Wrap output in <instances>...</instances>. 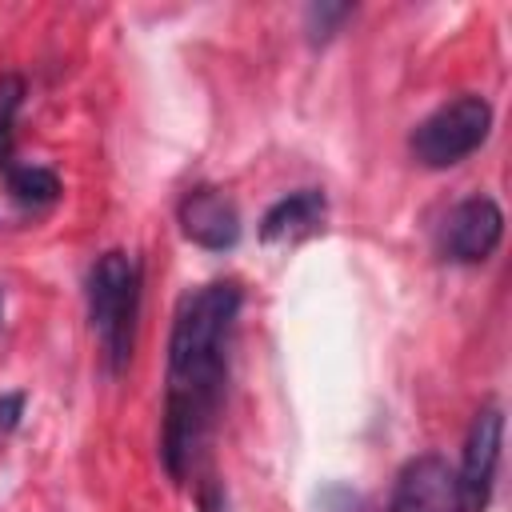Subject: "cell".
Returning <instances> with one entry per match:
<instances>
[{"mask_svg":"<svg viewBox=\"0 0 512 512\" xmlns=\"http://www.w3.org/2000/svg\"><path fill=\"white\" fill-rule=\"evenodd\" d=\"M500 444H504V412L496 404H484L472 416V428L464 440V460L456 472L464 512H484V504L492 496L496 464H500Z\"/></svg>","mask_w":512,"mask_h":512,"instance_id":"5b68a950","label":"cell"},{"mask_svg":"<svg viewBox=\"0 0 512 512\" xmlns=\"http://www.w3.org/2000/svg\"><path fill=\"white\" fill-rule=\"evenodd\" d=\"M176 220H180V232L196 248L228 252L240 244V212H236L232 196H224L220 188H208V184L188 188L176 208Z\"/></svg>","mask_w":512,"mask_h":512,"instance_id":"52a82bcc","label":"cell"},{"mask_svg":"<svg viewBox=\"0 0 512 512\" xmlns=\"http://www.w3.org/2000/svg\"><path fill=\"white\" fill-rule=\"evenodd\" d=\"M12 152V120H0V164L8 160Z\"/></svg>","mask_w":512,"mask_h":512,"instance_id":"4fadbf2b","label":"cell"},{"mask_svg":"<svg viewBox=\"0 0 512 512\" xmlns=\"http://www.w3.org/2000/svg\"><path fill=\"white\" fill-rule=\"evenodd\" d=\"M504 236V212L492 196H468L460 200L444 224H440V252L452 264H480L500 248Z\"/></svg>","mask_w":512,"mask_h":512,"instance_id":"277c9868","label":"cell"},{"mask_svg":"<svg viewBox=\"0 0 512 512\" xmlns=\"http://www.w3.org/2000/svg\"><path fill=\"white\" fill-rule=\"evenodd\" d=\"M4 188L24 212H44L60 200V176L44 164H8Z\"/></svg>","mask_w":512,"mask_h":512,"instance_id":"9c48e42d","label":"cell"},{"mask_svg":"<svg viewBox=\"0 0 512 512\" xmlns=\"http://www.w3.org/2000/svg\"><path fill=\"white\" fill-rule=\"evenodd\" d=\"M0 320H4V296H0Z\"/></svg>","mask_w":512,"mask_h":512,"instance_id":"5bb4252c","label":"cell"},{"mask_svg":"<svg viewBox=\"0 0 512 512\" xmlns=\"http://www.w3.org/2000/svg\"><path fill=\"white\" fill-rule=\"evenodd\" d=\"M352 16V4H312L308 8V40L312 44H324V40H332L336 36V28L344 24Z\"/></svg>","mask_w":512,"mask_h":512,"instance_id":"30bf717a","label":"cell"},{"mask_svg":"<svg viewBox=\"0 0 512 512\" xmlns=\"http://www.w3.org/2000/svg\"><path fill=\"white\" fill-rule=\"evenodd\" d=\"M240 284L212 280L176 304L172 336H168V392H164V436L160 456L172 480H184L204 452L224 388H228V356L240 316Z\"/></svg>","mask_w":512,"mask_h":512,"instance_id":"6da1fadb","label":"cell"},{"mask_svg":"<svg viewBox=\"0 0 512 512\" xmlns=\"http://www.w3.org/2000/svg\"><path fill=\"white\" fill-rule=\"evenodd\" d=\"M492 132V104L484 96H456L448 104H440L436 112H428L412 136H408V152L416 164L424 168H452L460 160H468Z\"/></svg>","mask_w":512,"mask_h":512,"instance_id":"3957f363","label":"cell"},{"mask_svg":"<svg viewBox=\"0 0 512 512\" xmlns=\"http://www.w3.org/2000/svg\"><path fill=\"white\" fill-rule=\"evenodd\" d=\"M20 100H24V80L20 76H4L0 80V120H12Z\"/></svg>","mask_w":512,"mask_h":512,"instance_id":"8fae6325","label":"cell"},{"mask_svg":"<svg viewBox=\"0 0 512 512\" xmlns=\"http://www.w3.org/2000/svg\"><path fill=\"white\" fill-rule=\"evenodd\" d=\"M388 512H464L456 468L436 452L408 460L396 472Z\"/></svg>","mask_w":512,"mask_h":512,"instance_id":"8992f818","label":"cell"},{"mask_svg":"<svg viewBox=\"0 0 512 512\" xmlns=\"http://www.w3.org/2000/svg\"><path fill=\"white\" fill-rule=\"evenodd\" d=\"M20 416H24V396L20 392L0 396V432H12L20 424Z\"/></svg>","mask_w":512,"mask_h":512,"instance_id":"7c38bea8","label":"cell"},{"mask_svg":"<svg viewBox=\"0 0 512 512\" xmlns=\"http://www.w3.org/2000/svg\"><path fill=\"white\" fill-rule=\"evenodd\" d=\"M324 212H328V200L320 188H300V192H288L280 196L264 220H260V240L264 244H276V240H296L304 232H316L324 224Z\"/></svg>","mask_w":512,"mask_h":512,"instance_id":"ba28073f","label":"cell"},{"mask_svg":"<svg viewBox=\"0 0 512 512\" xmlns=\"http://www.w3.org/2000/svg\"><path fill=\"white\" fill-rule=\"evenodd\" d=\"M140 316V264L136 256L112 248L88 272V324L112 372L132 360Z\"/></svg>","mask_w":512,"mask_h":512,"instance_id":"7a4b0ae2","label":"cell"}]
</instances>
